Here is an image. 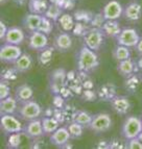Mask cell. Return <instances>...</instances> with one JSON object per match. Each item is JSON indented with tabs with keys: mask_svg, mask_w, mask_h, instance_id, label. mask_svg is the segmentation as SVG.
<instances>
[{
	"mask_svg": "<svg viewBox=\"0 0 142 149\" xmlns=\"http://www.w3.org/2000/svg\"><path fill=\"white\" fill-rule=\"evenodd\" d=\"M99 66V61L96 51L90 49L87 46H83L77 53V68L85 73L93 72Z\"/></svg>",
	"mask_w": 142,
	"mask_h": 149,
	"instance_id": "cell-1",
	"label": "cell"
},
{
	"mask_svg": "<svg viewBox=\"0 0 142 149\" xmlns=\"http://www.w3.org/2000/svg\"><path fill=\"white\" fill-rule=\"evenodd\" d=\"M42 114L43 109L41 107V105L34 99L20 102L19 107H18L17 113H16V115H18L21 119L25 120V121L38 119V118H40L42 116Z\"/></svg>",
	"mask_w": 142,
	"mask_h": 149,
	"instance_id": "cell-2",
	"label": "cell"
},
{
	"mask_svg": "<svg viewBox=\"0 0 142 149\" xmlns=\"http://www.w3.org/2000/svg\"><path fill=\"white\" fill-rule=\"evenodd\" d=\"M142 132V119L137 116H129L121 125V134L125 141L137 138Z\"/></svg>",
	"mask_w": 142,
	"mask_h": 149,
	"instance_id": "cell-3",
	"label": "cell"
},
{
	"mask_svg": "<svg viewBox=\"0 0 142 149\" xmlns=\"http://www.w3.org/2000/svg\"><path fill=\"white\" fill-rule=\"evenodd\" d=\"M105 33L102 32L101 28H91L88 29L83 36V41L84 45L89 47L90 49L98 51L102 47L104 42H105Z\"/></svg>",
	"mask_w": 142,
	"mask_h": 149,
	"instance_id": "cell-4",
	"label": "cell"
},
{
	"mask_svg": "<svg viewBox=\"0 0 142 149\" xmlns=\"http://www.w3.org/2000/svg\"><path fill=\"white\" fill-rule=\"evenodd\" d=\"M0 127H1V132L4 134H12L16 132H22L24 126L15 115L6 114L1 115Z\"/></svg>",
	"mask_w": 142,
	"mask_h": 149,
	"instance_id": "cell-5",
	"label": "cell"
},
{
	"mask_svg": "<svg viewBox=\"0 0 142 149\" xmlns=\"http://www.w3.org/2000/svg\"><path fill=\"white\" fill-rule=\"evenodd\" d=\"M22 49L19 45L3 43L0 47V60L3 64L13 65L22 55Z\"/></svg>",
	"mask_w": 142,
	"mask_h": 149,
	"instance_id": "cell-6",
	"label": "cell"
},
{
	"mask_svg": "<svg viewBox=\"0 0 142 149\" xmlns=\"http://www.w3.org/2000/svg\"><path fill=\"white\" fill-rule=\"evenodd\" d=\"M112 125V118L109 114L98 113L96 115H93V119L91 121V124L89 125V128L95 134H102L110 130Z\"/></svg>",
	"mask_w": 142,
	"mask_h": 149,
	"instance_id": "cell-7",
	"label": "cell"
},
{
	"mask_svg": "<svg viewBox=\"0 0 142 149\" xmlns=\"http://www.w3.org/2000/svg\"><path fill=\"white\" fill-rule=\"evenodd\" d=\"M140 39L141 38H140L139 33H138V31L135 28L125 27V28H122L121 32L116 38V41H117V44L123 45V46H127L129 48H132L137 46Z\"/></svg>",
	"mask_w": 142,
	"mask_h": 149,
	"instance_id": "cell-8",
	"label": "cell"
},
{
	"mask_svg": "<svg viewBox=\"0 0 142 149\" xmlns=\"http://www.w3.org/2000/svg\"><path fill=\"white\" fill-rule=\"evenodd\" d=\"M27 45L31 50L41 51L48 47V38L47 35L43 33L40 30L29 32L27 38Z\"/></svg>",
	"mask_w": 142,
	"mask_h": 149,
	"instance_id": "cell-9",
	"label": "cell"
},
{
	"mask_svg": "<svg viewBox=\"0 0 142 149\" xmlns=\"http://www.w3.org/2000/svg\"><path fill=\"white\" fill-rule=\"evenodd\" d=\"M101 14L106 20H118L123 15V8L117 0H110L102 8Z\"/></svg>",
	"mask_w": 142,
	"mask_h": 149,
	"instance_id": "cell-10",
	"label": "cell"
},
{
	"mask_svg": "<svg viewBox=\"0 0 142 149\" xmlns=\"http://www.w3.org/2000/svg\"><path fill=\"white\" fill-rule=\"evenodd\" d=\"M26 36H25L24 30L21 27L18 26H10L8 27V30L3 39V43H8V44H14L19 45L20 46L22 43H24Z\"/></svg>",
	"mask_w": 142,
	"mask_h": 149,
	"instance_id": "cell-11",
	"label": "cell"
},
{
	"mask_svg": "<svg viewBox=\"0 0 142 149\" xmlns=\"http://www.w3.org/2000/svg\"><path fill=\"white\" fill-rule=\"evenodd\" d=\"M23 132L25 134V136L31 139H37V138L45 136L44 130H43L42 119L38 118V119L27 121L26 125L23 127Z\"/></svg>",
	"mask_w": 142,
	"mask_h": 149,
	"instance_id": "cell-12",
	"label": "cell"
},
{
	"mask_svg": "<svg viewBox=\"0 0 142 149\" xmlns=\"http://www.w3.org/2000/svg\"><path fill=\"white\" fill-rule=\"evenodd\" d=\"M70 139H71V134L68 130V127L61 126L50 134L49 141L55 146L63 147L64 145L68 144Z\"/></svg>",
	"mask_w": 142,
	"mask_h": 149,
	"instance_id": "cell-13",
	"label": "cell"
},
{
	"mask_svg": "<svg viewBox=\"0 0 142 149\" xmlns=\"http://www.w3.org/2000/svg\"><path fill=\"white\" fill-rule=\"evenodd\" d=\"M72 47V38L69 32L63 31L57 33L53 40V48L60 52H66Z\"/></svg>",
	"mask_w": 142,
	"mask_h": 149,
	"instance_id": "cell-14",
	"label": "cell"
},
{
	"mask_svg": "<svg viewBox=\"0 0 142 149\" xmlns=\"http://www.w3.org/2000/svg\"><path fill=\"white\" fill-rule=\"evenodd\" d=\"M110 103H111L112 109H114V112L118 115H121V116L127 115L132 107V103H131L130 99L125 96H117L116 95L110 101Z\"/></svg>",
	"mask_w": 142,
	"mask_h": 149,
	"instance_id": "cell-15",
	"label": "cell"
},
{
	"mask_svg": "<svg viewBox=\"0 0 142 149\" xmlns=\"http://www.w3.org/2000/svg\"><path fill=\"white\" fill-rule=\"evenodd\" d=\"M123 17L130 22H138L142 18V6L140 3L131 2L123 8Z\"/></svg>",
	"mask_w": 142,
	"mask_h": 149,
	"instance_id": "cell-16",
	"label": "cell"
},
{
	"mask_svg": "<svg viewBox=\"0 0 142 149\" xmlns=\"http://www.w3.org/2000/svg\"><path fill=\"white\" fill-rule=\"evenodd\" d=\"M41 20H42V15L29 13V14L24 16L22 20V25L25 30H27L28 32H33L36 30H39Z\"/></svg>",
	"mask_w": 142,
	"mask_h": 149,
	"instance_id": "cell-17",
	"label": "cell"
},
{
	"mask_svg": "<svg viewBox=\"0 0 142 149\" xmlns=\"http://www.w3.org/2000/svg\"><path fill=\"white\" fill-rule=\"evenodd\" d=\"M18 107H19V101L16 99V97L8 96L6 98H4V99H1V102H0V114L15 115L17 113Z\"/></svg>",
	"mask_w": 142,
	"mask_h": 149,
	"instance_id": "cell-18",
	"label": "cell"
},
{
	"mask_svg": "<svg viewBox=\"0 0 142 149\" xmlns=\"http://www.w3.org/2000/svg\"><path fill=\"white\" fill-rule=\"evenodd\" d=\"M34 65L33 57L30 56L28 53H22L19 58L13 64V67L18 71V73H25L28 72Z\"/></svg>",
	"mask_w": 142,
	"mask_h": 149,
	"instance_id": "cell-19",
	"label": "cell"
},
{
	"mask_svg": "<svg viewBox=\"0 0 142 149\" xmlns=\"http://www.w3.org/2000/svg\"><path fill=\"white\" fill-rule=\"evenodd\" d=\"M101 30L106 37L116 39L121 32L122 28L120 27V24L117 20H106L101 26Z\"/></svg>",
	"mask_w": 142,
	"mask_h": 149,
	"instance_id": "cell-20",
	"label": "cell"
},
{
	"mask_svg": "<svg viewBox=\"0 0 142 149\" xmlns=\"http://www.w3.org/2000/svg\"><path fill=\"white\" fill-rule=\"evenodd\" d=\"M15 97L16 99L20 102L27 101V100L33 99L34 97V90L28 84H23L20 85L19 87L16 88L15 91Z\"/></svg>",
	"mask_w": 142,
	"mask_h": 149,
	"instance_id": "cell-21",
	"label": "cell"
},
{
	"mask_svg": "<svg viewBox=\"0 0 142 149\" xmlns=\"http://www.w3.org/2000/svg\"><path fill=\"white\" fill-rule=\"evenodd\" d=\"M97 96L104 101H111L116 96V87L113 84H105L98 89Z\"/></svg>",
	"mask_w": 142,
	"mask_h": 149,
	"instance_id": "cell-22",
	"label": "cell"
},
{
	"mask_svg": "<svg viewBox=\"0 0 142 149\" xmlns=\"http://www.w3.org/2000/svg\"><path fill=\"white\" fill-rule=\"evenodd\" d=\"M135 68H136V63L131 57L125 61H121V62H118L117 64L118 73L123 77H127L129 75L133 74L135 72Z\"/></svg>",
	"mask_w": 142,
	"mask_h": 149,
	"instance_id": "cell-23",
	"label": "cell"
},
{
	"mask_svg": "<svg viewBox=\"0 0 142 149\" xmlns=\"http://www.w3.org/2000/svg\"><path fill=\"white\" fill-rule=\"evenodd\" d=\"M65 76L66 73L63 69H59L52 73L51 75V85L50 88L55 93H57L61 90V88L64 86V81H65Z\"/></svg>",
	"mask_w": 142,
	"mask_h": 149,
	"instance_id": "cell-24",
	"label": "cell"
},
{
	"mask_svg": "<svg viewBox=\"0 0 142 149\" xmlns=\"http://www.w3.org/2000/svg\"><path fill=\"white\" fill-rule=\"evenodd\" d=\"M49 3L47 0H28V8L30 13L44 15L47 10Z\"/></svg>",
	"mask_w": 142,
	"mask_h": 149,
	"instance_id": "cell-25",
	"label": "cell"
},
{
	"mask_svg": "<svg viewBox=\"0 0 142 149\" xmlns=\"http://www.w3.org/2000/svg\"><path fill=\"white\" fill-rule=\"evenodd\" d=\"M42 125L44 134L50 136L53 132H55L60 127V121L55 117L46 116V117L42 118Z\"/></svg>",
	"mask_w": 142,
	"mask_h": 149,
	"instance_id": "cell-26",
	"label": "cell"
},
{
	"mask_svg": "<svg viewBox=\"0 0 142 149\" xmlns=\"http://www.w3.org/2000/svg\"><path fill=\"white\" fill-rule=\"evenodd\" d=\"M112 55H113V58L117 63L121 62V61H125V60H127V58H130L131 50H130V48L127 47V46L117 44L113 48Z\"/></svg>",
	"mask_w": 142,
	"mask_h": 149,
	"instance_id": "cell-27",
	"label": "cell"
},
{
	"mask_svg": "<svg viewBox=\"0 0 142 149\" xmlns=\"http://www.w3.org/2000/svg\"><path fill=\"white\" fill-rule=\"evenodd\" d=\"M140 84H141V79L138 75H136L135 73L129 75V76L125 77V88L127 92L130 93H135L137 92L138 88L140 87Z\"/></svg>",
	"mask_w": 142,
	"mask_h": 149,
	"instance_id": "cell-28",
	"label": "cell"
},
{
	"mask_svg": "<svg viewBox=\"0 0 142 149\" xmlns=\"http://www.w3.org/2000/svg\"><path fill=\"white\" fill-rule=\"evenodd\" d=\"M57 23L60 24L61 28L64 31H67V32L73 30V28L75 26L74 18L70 15V14H64V13H63V15L60 17V19L57 20Z\"/></svg>",
	"mask_w": 142,
	"mask_h": 149,
	"instance_id": "cell-29",
	"label": "cell"
},
{
	"mask_svg": "<svg viewBox=\"0 0 142 149\" xmlns=\"http://www.w3.org/2000/svg\"><path fill=\"white\" fill-rule=\"evenodd\" d=\"M62 15H63V8L60 6V5L53 4V3H50L47 10L44 14V16L49 18L50 20H52L53 22H57V20L60 19V17Z\"/></svg>",
	"mask_w": 142,
	"mask_h": 149,
	"instance_id": "cell-30",
	"label": "cell"
},
{
	"mask_svg": "<svg viewBox=\"0 0 142 149\" xmlns=\"http://www.w3.org/2000/svg\"><path fill=\"white\" fill-rule=\"evenodd\" d=\"M53 50L55 48L51 47H46L45 49L39 51V63H40L41 66H47V65L50 64L51 60H52V55H53Z\"/></svg>",
	"mask_w": 142,
	"mask_h": 149,
	"instance_id": "cell-31",
	"label": "cell"
},
{
	"mask_svg": "<svg viewBox=\"0 0 142 149\" xmlns=\"http://www.w3.org/2000/svg\"><path fill=\"white\" fill-rule=\"evenodd\" d=\"M93 119V116L90 115L88 112L85 111H78L75 115L74 121L82 124L84 127H89V125L91 124V121Z\"/></svg>",
	"mask_w": 142,
	"mask_h": 149,
	"instance_id": "cell-32",
	"label": "cell"
},
{
	"mask_svg": "<svg viewBox=\"0 0 142 149\" xmlns=\"http://www.w3.org/2000/svg\"><path fill=\"white\" fill-rule=\"evenodd\" d=\"M68 130H69L70 134H71V139H78L83 136L84 134V128L82 124L77 123V122H72L68 125Z\"/></svg>",
	"mask_w": 142,
	"mask_h": 149,
	"instance_id": "cell-33",
	"label": "cell"
},
{
	"mask_svg": "<svg viewBox=\"0 0 142 149\" xmlns=\"http://www.w3.org/2000/svg\"><path fill=\"white\" fill-rule=\"evenodd\" d=\"M39 30L45 33V35H50L53 30V21L50 20L49 18H47L46 16L42 15V20H41Z\"/></svg>",
	"mask_w": 142,
	"mask_h": 149,
	"instance_id": "cell-34",
	"label": "cell"
},
{
	"mask_svg": "<svg viewBox=\"0 0 142 149\" xmlns=\"http://www.w3.org/2000/svg\"><path fill=\"white\" fill-rule=\"evenodd\" d=\"M21 142V132H16V134H10V138L8 140V147L10 148H18L20 146Z\"/></svg>",
	"mask_w": 142,
	"mask_h": 149,
	"instance_id": "cell-35",
	"label": "cell"
},
{
	"mask_svg": "<svg viewBox=\"0 0 142 149\" xmlns=\"http://www.w3.org/2000/svg\"><path fill=\"white\" fill-rule=\"evenodd\" d=\"M8 96H10V81L2 79L0 81V99H4Z\"/></svg>",
	"mask_w": 142,
	"mask_h": 149,
	"instance_id": "cell-36",
	"label": "cell"
},
{
	"mask_svg": "<svg viewBox=\"0 0 142 149\" xmlns=\"http://www.w3.org/2000/svg\"><path fill=\"white\" fill-rule=\"evenodd\" d=\"M17 73H18V71L14 67L13 68H6V69L3 70L2 73H1V77H2V79L10 81V80L16 79Z\"/></svg>",
	"mask_w": 142,
	"mask_h": 149,
	"instance_id": "cell-37",
	"label": "cell"
},
{
	"mask_svg": "<svg viewBox=\"0 0 142 149\" xmlns=\"http://www.w3.org/2000/svg\"><path fill=\"white\" fill-rule=\"evenodd\" d=\"M105 21H106L105 17H104V15L100 13V14L95 15L94 18L92 17V19H91V25H92L94 28H101L102 24L105 23Z\"/></svg>",
	"mask_w": 142,
	"mask_h": 149,
	"instance_id": "cell-38",
	"label": "cell"
},
{
	"mask_svg": "<svg viewBox=\"0 0 142 149\" xmlns=\"http://www.w3.org/2000/svg\"><path fill=\"white\" fill-rule=\"evenodd\" d=\"M125 147L129 149H142V143L138 138H134V139L127 140Z\"/></svg>",
	"mask_w": 142,
	"mask_h": 149,
	"instance_id": "cell-39",
	"label": "cell"
},
{
	"mask_svg": "<svg viewBox=\"0 0 142 149\" xmlns=\"http://www.w3.org/2000/svg\"><path fill=\"white\" fill-rule=\"evenodd\" d=\"M96 94L97 93L93 92V91H91V90H87V91H85L84 92V94H83V98L86 100V101H94L95 99H96Z\"/></svg>",
	"mask_w": 142,
	"mask_h": 149,
	"instance_id": "cell-40",
	"label": "cell"
},
{
	"mask_svg": "<svg viewBox=\"0 0 142 149\" xmlns=\"http://www.w3.org/2000/svg\"><path fill=\"white\" fill-rule=\"evenodd\" d=\"M8 30V25L5 24L3 21H0V39H1V41L4 39V37H5V35H6Z\"/></svg>",
	"mask_w": 142,
	"mask_h": 149,
	"instance_id": "cell-41",
	"label": "cell"
},
{
	"mask_svg": "<svg viewBox=\"0 0 142 149\" xmlns=\"http://www.w3.org/2000/svg\"><path fill=\"white\" fill-rule=\"evenodd\" d=\"M135 49H136V51H137V52L139 53L140 55H142V38L140 39L139 42H138L137 46L135 47Z\"/></svg>",
	"mask_w": 142,
	"mask_h": 149,
	"instance_id": "cell-42",
	"label": "cell"
},
{
	"mask_svg": "<svg viewBox=\"0 0 142 149\" xmlns=\"http://www.w3.org/2000/svg\"><path fill=\"white\" fill-rule=\"evenodd\" d=\"M50 2L53 3V4H57V5H60V6H64V4H65L66 0H49Z\"/></svg>",
	"mask_w": 142,
	"mask_h": 149,
	"instance_id": "cell-43",
	"label": "cell"
},
{
	"mask_svg": "<svg viewBox=\"0 0 142 149\" xmlns=\"http://www.w3.org/2000/svg\"><path fill=\"white\" fill-rule=\"evenodd\" d=\"M12 2H14L15 4L17 5H24L26 2H28L27 0H10Z\"/></svg>",
	"mask_w": 142,
	"mask_h": 149,
	"instance_id": "cell-44",
	"label": "cell"
},
{
	"mask_svg": "<svg viewBox=\"0 0 142 149\" xmlns=\"http://www.w3.org/2000/svg\"><path fill=\"white\" fill-rule=\"evenodd\" d=\"M138 139H139L140 140V142H141V143H142V132H140V134H138Z\"/></svg>",
	"mask_w": 142,
	"mask_h": 149,
	"instance_id": "cell-45",
	"label": "cell"
},
{
	"mask_svg": "<svg viewBox=\"0 0 142 149\" xmlns=\"http://www.w3.org/2000/svg\"><path fill=\"white\" fill-rule=\"evenodd\" d=\"M8 0H0V2H1V4H4L5 2H6Z\"/></svg>",
	"mask_w": 142,
	"mask_h": 149,
	"instance_id": "cell-46",
	"label": "cell"
},
{
	"mask_svg": "<svg viewBox=\"0 0 142 149\" xmlns=\"http://www.w3.org/2000/svg\"><path fill=\"white\" fill-rule=\"evenodd\" d=\"M73 1H75V0H73Z\"/></svg>",
	"mask_w": 142,
	"mask_h": 149,
	"instance_id": "cell-47",
	"label": "cell"
}]
</instances>
